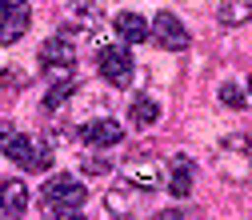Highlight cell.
<instances>
[{"mask_svg": "<svg viewBox=\"0 0 252 220\" xmlns=\"http://www.w3.org/2000/svg\"><path fill=\"white\" fill-rule=\"evenodd\" d=\"M28 20H32L28 4H24V0H12V4H8V12H4V20H0V44L20 40V36L28 32Z\"/></svg>", "mask_w": 252, "mask_h": 220, "instance_id": "ba28073f", "label": "cell"}, {"mask_svg": "<svg viewBox=\"0 0 252 220\" xmlns=\"http://www.w3.org/2000/svg\"><path fill=\"white\" fill-rule=\"evenodd\" d=\"M76 92V84L72 80H60V84H52L48 88V96H44V112H56L60 104H68V96Z\"/></svg>", "mask_w": 252, "mask_h": 220, "instance_id": "4fadbf2b", "label": "cell"}, {"mask_svg": "<svg viewBox=\"0 0 252 220\" xmlns=\"http://www.w3.org/2000/svg\"><path fill=\"white\" fill-rule=\"evenodd\" d=\"M116 36L124 44H144L148 40V20L140 12H120L116 16Z\"/></svg>", "mask_w": 252, "mask_h": 220, "instance_id": "8fae6325", "label": "cell"}, {"mask_svg": "<svg viewBox=\"0 0 252 220\" xmlns=\"http://www.w3.org/2000/svg\"><path fill=\"white\" fill-rule=\"evenodd\" d=\"M80 140H84L88 148H112V144L124 140V128H120L112 116H100V120L80 124Z\"/></svg>", "mask_w": 252, "mask_h": 220, "instance_id": "52a82bcc", "label": "cell"}, {"mask_svg": "<svg viewBox=\"0 0 252 220\" xmlns=\"http://www.w3.org/2000/svg\"><path fill=\"white\" fill-rule=\"evenodd\" d=\"M148 36L160 44V48H168V52H184L188 44H192V36H188L184 20L172 16V12H160V16H156V20L148 24Z\"/></svg>", "mask_w": 252, "mask_h": 220, "instance_id": "277c9868", "label": "cell"}, {"mask_svg": "<svg viewBox=\"0 0 252 220\" xmlns=\"http://www.w3.org/2000/svg\"><path fill=\"white\" fill-rule=\"evenodd\" d=\"M220 20L232 24V20H248V0H228L224 8H220Z\"/></svg>", "mask_w": 252, "mask_h": 220, "instance_id": "9a60e30c", "label": "cell"}, {"mask_svg": "<svg viewBox=\"0 0 252 220\" xmlns=\"http://www.w3.org/2000/svg\"><path fill=\"white\" fill-rule=\"evenodd\" d=\"M84 172H92V176H108V172H112V160H104V156H84Z\"/></svg>", "mask_w": 252, "mask_h": 220, "instance_id": "e0dca14e", "label": "cell"}, {"mask_svg": "<svg viewBox=\"0 0 252 220\" xmlns=\"http://www.w3.org/2000/svg\"><path fill=\"white\" fill-rule=\"evenodd\" d=\"M152 220H184V216H180V212H176V208H164V212H156V216H152Z\"/></svg>", "mask_w": 252, "mask_h": 220, "instance_id": "ac0fdd59", "label": "cell"}, {"mask_svg": "<svg viewBox=\"0 0 252 220\" xmlns=\"http://www.w3.org/2000/svg\"><path fill=\"white\" fill-rule=\"evenodd\" d=\"M40 64L56 76V84H60V80H72V68H76V48H72V40H68V36L44 40V44H40Z\"/></svg>", "mask_w": 252, "mask_h": 220, "instance_id": "7a4b0ae2", "label": "cell"}, {"mask_svg": "<svg viewBox=\"0 0 252 220\" xmlns=\"http://www.w3.org/2000/svg\"><path fill=\"white\" fill-rule=\"evenodd\" d=\"M124 180H128V188L152 192V188H160L164 172H160V164H156V156H132V160L124 164Z\"/></svg>", "mask_w": 252, "mask_h": 220, "instance_id": "8992f818", "label": "cell"}, {"mask_svg": "<svg viewBox=\"0 0 252 220\" xmlns=\"http://www.w3.org/2000/svg\"><path fill=\"white\" fill-rule=\"evenodd\" d=\"M220 104H228V108H248V96H244V84L228 80L224 88H220Z\"/></svg>", "mask_w": 252, "mask_h": 220, "instance_id": "5bb4252c", "label": "cell"}, {"mask_svg": "<svg viewBox=\"0 0 252 220\" xmlns=\"http://www.w3.org/2000/svg\"><path fill=\"white\" fill-rule=\"evenodd\" d=\"M8 4H12V0H0V20H4V12H8Z\"/></svg>", "mask_w": 252, "mask_h": 220, "instance_id": "d6986e66", "label": "cell"}, {"mask_svg": "<svg viewBox=\"0 0 252 220\" xmlns=\"http://www.w3.org/2000/svg\"><path fill=\"white\" fill-rule=\"evenodd\" d=\"M0 152H4L12 164H20L24 172H44V168L52 164V152H48V148H44L40 140L12 132L4 120H0Z\"/></svg>", "mask_w": 252, "mask_h": 220, "instance_id": "6da1fadb", "label": "cell"}, {"mask_svg": "<svg viewBox=\"0 0 252 220\" xmlns=\"http://www.w3.org/2000/svg\"><path fill=\"white\" fill-rule=\"evenodd\" d=\"M84 200H88V188L68 172H60L44 184V204H52V208H80Z\"/></svg>", "mask_w": 252, "mask_h": 220, "instance_id": "3957f363", "label": "cell"}, {"mask_svg": "<svg viewBox=\"0 0 252 220\" xmlns=\"http://www.w3.org/2000/svg\"><path fill=\"white\" fill-rule=\"evenodd\" d=\"M24 208H28V184L24 180H0V216L16 220V216H24Z\"/></svg>", "mask_w": 252, "mask_h": 220, "instance_id": "9c48e42d", "label": "cell"}, {"mask_svg": "<svg viewBox=\"0 0 252 220\" xmlns=\"http://www.w3.org/2000/svg\"><path fill=\"white\" fill-rule=\"evenodd\" d=\"M100 76L108 84H116V88L128 84L132 80V56H128V48H120V44L100 48Z\"/></svg>", "mask_w": 252, "mask_h": 220, "instance_id": "5b68a950", "label": "cell"}, {"mask_svg": "<svg viewBox=\"0 0 252 220\" xmlns=\"http://www.w3.org/2000/svg\"><path fill=\"white\" fill-rule=\"evenodd\" d=\"M40 220H84V216H80L76 208H52V204H44Z\"/></svg>", "mask_w": 252, "mask_h": 220, "instance_id": "2e32d148", "label": "cell"}, {"mask_svg": "<svg viewBox=\"0 0 252 220\" xmlns=\"http://www.w3.org/2000/svg\"><path fill=\"white\" fill-rule=\"evenodd\" d=\"M192 176H196V164L188 160V156H176L172 168H168V192L184 200L188 192H192Z\"/></svg>", "mask_w": 252, "mask_h": 220, "instance_id": "30bf717a", "label": "cell"}, {"mask_svg": "<svg viewBox=\"0 0 252 220\" xmlns=\"http://www.w3.org/2000/svg\"><path fill=\"white\" fill-rule=\"evenodd\" d=\"M156 116H160V108H156V100H148V96L132 100V108H128V120L132 124H156Z\"/></svg>", "mask_w": 252, "mask_h": 220, "instance_id": "7c38bea8", "label": "cell"}]
</instances>
